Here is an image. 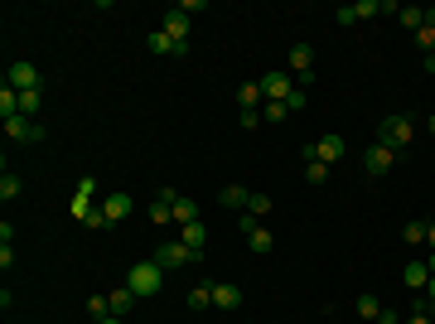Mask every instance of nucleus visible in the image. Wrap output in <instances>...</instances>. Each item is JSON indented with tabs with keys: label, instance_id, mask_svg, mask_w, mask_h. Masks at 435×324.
<instances>
[{
	"label": "nucleus",
	"instance_id": "nucleus-1",
	"mask_svg": "<svg viewBox=\"0 0 435 324\" xmlns=\"http://www.w3.org/2000/svg\"><path fill=\"white\" fill-rule=\"evenodd\" d=\"M411 135H416V126H411L407 111H397V116H382V121H378V140L387 145V150H397V155L411 145Z\"/></svg>",
	"mask_w": 435,
	"mask_h": 324
},
{
	"label": "nucleus",
	"instance_id": "nucleus-2",
	"mask_svg": "<svg viewBox=\"0 0 435 324\" xmlns=\"http://www.w3.org/2000/svg\"><path fill=\"white\" fill-rule=\"evenodd\" d=\"M300 155H305V164H315V160L320 164H339L344 155H349V140H344L339 131H329V135H320V140H310Z\"/></svg>",
	"mask_w": 435,
	"mask_h": 324
},
{
	"label": "nucleus",
	"instance_id": "nucleus-3",
	"mask_svg": "<svg viewBox=\"0 0 435 324\" xmlns=\"http://www.w3.org/2000/svg\"><path fill=\"white\" fill-rule=\"evenodd\" d=\"M126 286H131L140 300H145V296H160V291H164V271L145 257V262H136V267L126 271Z\"/></svg>",
	"mask_w": 435,
	"mask_h": 324
},
{
	"label": "nucleus",
	"instance_id": "nucleus-4",
	"mask_svg": "<svg viewBox=\"0 0 435 324\" xmlns=\"http://www.w3.org/2000/svg\"><path fill=\"white\" fill-rule=\"evenodd\" d=\"M5 82H10L15 92H39V87H44L39 63H29V58H15V63H10V73H5Z\"/></svg>",
	"mask_w": 435,
	"mask_h": 324
},
{
	"label": "nucleus",
	"instance_id": "nucleus-5",
	"mask_svg": "<svg viewBox=\"0 0 435 324\" xmlns=\"http://www.w3.org/2000/svg\"><path fill=\"white\" fill-rule=\"evenodd\" d=\"M150 262H155L160 271H179V267H189V262H193V252L184 242H160L155 252H150Z\"/></svg>",
	"mask_w": 435,
	"mask_h": 324
},
{
	"label": "nucleus",
	"instance_id": "nucleus-6",
	"mask_svg": "<svg viewBox=\"0 0 435 324\" xmlns=\"http://www.w3.org/2000/svg\"><path fill=\"white\" fill-rule=\"evenodd\" d=\"M261 92H266V102H286V97L295 92V73H286V68L261 73Z\"/></svg>",
	"mask_w": 435,
	"mask_h": 324
},
{
	"label": "nucleus",
	"instance_id": "nucleus-7",
	"mask_svg": "<svg viewBox=\"0 0 435 324\" xmlns=\"http://www.w3.org/2000/svg\"><path fill=\"white\" fill-rule=\"evenodd\" d=\"M5 135H10V140H25V145H34V140H44V126H39L34 116H25V111H20V116H10V121H5Z\"/></svg>",
	"mask_w": 435,
	"mask_h": 324
},
{
	"label": "nucleus",
	"instance_id": "nucleus-8",
	"mask_svg": "<svg viewBox=\"0 0 435 324\" xmlns=\"http://www.w3.org/2000/svg\"><path fill=\"white\" fill-rule=\"evenodd\" d=\"M363 169H368V174H387V169H397V150H387L382 140H373V145L363 150Z\"/></svg>",
	"mask_w": 435,
	"mask_h": 324
},
{
	"label": "nucleus",
	"instance_id": "nucleus-9",
	"mask_svg": "<svg viewBox=\"0 0 435 324\" xmlns=\"http://www.w3.org/2000/svg\"><path fill=\"white\" fill-rule=\"evenodd\" d=\"M286 63H290V73H295V78H310V73H315V49H310V44H290Z\"/></svg>",
	"mask_w": 435,
	"mask_h": 324
},
{
	"label": "nucleus",
	"instance_id": "nucleus-10",
	"mask_svg": "<svg viewBox=\"0 0 435 324\" xmlns=\"http://www.w3.org/2000/svg\"><path fill=\"white\" fill-rule=\"evenodd\" d=\"M179 242L189 247L193 257H198V252L208 247V228H203V218H198V223H184V228H179Z\"/></svg>",
	"mask_w": 435,
	"mask_h": 324
},
{
	"label": "nucleus",
	"instance_id": "nucleus-11",
	"mask_svg": "<svg viewBox=\"0 0 435 324\" xmlns=\"http://www.w3.org/2000/svg\"><path fill=\"white\" fill-rule=\"evenodd\" d=\"M402 286H411V291L421 296V291L431 286V267H426V262H407V267H402Z\"/></svg>",
	"mask_w": 435,
	"mask_h": 324
},
{
	"label": "nucleus",
	"instance_id": "nucleus-12",
	"mask_svg": "<svg viewBox=\"0 0 435 324\" xmlns=\"http://www.w3.org/2000/svg\"><path fill=\"white\" fill-rule=\"evenodd\" d=\"M131 208H136V203H131V194H107V199H102V213H107V223H121Z\"/></svg>",
	"mask_w": 435,
	"mask_h": 324
},
{
	"label": "nucleus",
	"instance_id": "nucleus-13",
	"mask_svg": "<svg viewBox=\"0 0 435 324\" xmlns=\"http://www.w3.org/2000/svg\"><path fill=\"white\" fill-rule=\"evenodd\" d=\"M261 102H266L261 82H242V87H237V107L242 111H261Z\"/></svg>",
	"mask_w": 435,
	"mask_h": 324
},
{
	"label": "nucleus",
	"instance_id": "nucleus-14",
	"mask_svg": "<svg viewBox=\"0 0 435 324\" xmlns=\"http://www.w3.org/2000/svg\"><path fill=\"white\" fill-rule=\"evenodd\" d=\"M164 34L169 39H189V15L174 5V10H164Z\"/></svg>",
	"mask_w": 435,
	"mask_h": 324
},
{
	"label": "nucleus",
	"instance_id": "nucleus-15",
	"mask_svg": "<svg viewBox=\"0 0 435 324\" xmlns=\"http://www.w3.org/2000/svg\"><path fill=\"white\" fill-rule=\"evenodd\" d=\"M107 300H111V315H121V320H126V315L136 310V300H140V296L131 291V286H121V291H111Z\"/></svg>",
	"mask_w": 435,
	"mask_h": 324
},
{
	"label": "nucleus",
	"instance_id": "nucleus-16",
	"mask_svg": "<svg viewBox=\"0 0 435 324\" xmlns=\"http://www.w3.org/2000/svg\"><path fill=\"white\" fill-rule=\"evenodd\" d=\"M218 199H222V208H237V213H247V203H252V194H247L242 184H222Z\"/></svg>",
	"mask_w": 435,
	"mask_h": 324
},
{
	"label": "nucleus",
	"instance_id": "nucleus-17",
	"mask_svg": "<svg viewBox=\"0 0 435 324\" xmlns=\"http://www.w3.org/2000/svg\"><path fill=\"white\" fill-rule=\"evenodd\" d=\"M213 305L218 310H237L242 305V286H213Z\"/></svg>",
	"mask_w": 435,
	"mask_h": 324
},
{
	"label": "nucleus",
	"instance_id": "nucleus-18",
	"mask_svg": "<svg viewBox=\"0 0 435 324\" xmlns=\"http://www.w3.org/2000/svg\"><path fill=\"white\" fill-rule=\"evenodd\" d=\"M0 116H5V121H10V116H20V92H15L10 82L0 87Z\"/></svg>",
	"mask_w": 435,
	"mask_h": 324
},
{
	"label": "nucleus",
	"instance_id": "nucleus-19",
	"mask_svg": "<svg viewBox=\"0 0 435 324\" xmlns=\"http://www.w3.org/2000/svg\"><path fill=\"white\" fill-rule=\"evenodd\" d=\"M174 223H179V228H184V223H198V203L179 194V203H174Z\"/></svg>",
	"mask_w": 435,
	"mask_h": 324
},
{
	"label": "nucleus",
	"instance_id": "nucleus-20",
	"mask_svg": "<svg viewBox=\"0 0 435 324\" xmlns=\"http://www.w3.org/2000/svg\"><path fill=\"white\" fill-rule=\"evenodd\" d=\"M20 194H25V179H20V174H0V199H5V203L20 199Z\"/></svg>",
	"mask_w": 435,
	"mask_h": 324
},
{
	"label": "nucleus",
	"instance_id": "nucleus-21",
	"mask_svg": "<svg viewBox=\"0 0 435 324\" xmlns=\"http://www.w3.org/2000/svg\"><path fill=\"white\" fill-rule=\"evenodd\" d=\"M402 242H407V247H421V242H426V223H421V218H411L407 228H402Z\"/></svg>",
	"mask_w": 435,
	"mask_h": 324
},
{
	"label": "nucleus",
	"instance_id": "nucleus-22",
	"mask_svg": "<svg viewBox=\"0 0 435 324\" xmlns=\"http://www.w3.org/2000/svg\"><path fill=\"white\" fill-rule=\"evenodd\" d=\"M208 305H213V286L203 281V286H193V291H189V310H208Z\"/></svg>",
	"mask_w": 435,
	"mask_h": 324
},
{
	"label": "nucleus",
	"instance_id": "nucleus-23",
	"mask_svg": "<svg viewBox=\"0 0 435 324\" xmlns=\"http://www.w3.org/2000/svg\"><path fill=\"white\" fill-rule=\"evenodd\" d=\"M378 315H382L378 296H358V320H373V324H378Z\"/></svg>",
	"mask_w": 435,
	"mask_h": 324
},
{
	"label": "nucleus",
	"instance_id": "nucleus-24",
	"mask_svg": "<svg viewBox=\"0 0 435 324\" xmlns=\"http://www.w3.org/2000/svg\"><path fill=\"white\" fill-rule=\"evenodd\" d=\"M397 20H402L407 29H421V25H426V10H421V5H402V15H397Z\"/></svg>",
	"mask_w": 435,
	"mask_h": 324
},
{
	"label": "nucleus",
	"instance_id": "nucleus-25",
	"mask_svg": "<svg viewBox=\"0 0 435 324\" xmlns=\"http://www.w3.org/2000/svg\"><path fill=\"white\" fill-rule=\"evenodd\" d=\"M87 315H92V320H107V315H111V300L107 296H87Z\"/></svg>",
	"mask_w": 435,
	"mask_h": 324
},
{
	"label": "nucleus",
	"instance_id": "nucleus-26",
	"mask_svg": "<svg viewBox=\"0 0 435 324\" xmlns=\"http://www.w3.org/2000/svg\"><path fill=\"white\" fill-rule=\"evenodd\" d=\"M286 116H290L286 102H261V121H286Z\"/></svg>",
	"mask_w": 435,
	"mask_h": 324
},
{
	"label": "nucleus",
	"instance_id": "nucleus-27",
	"mask_svg": "<svg viewBox=\"0 0 435 324\" xmlns=\"http://www.w3.org/2000/svg\"><path fill=\"white\" fill-rule=\"evenodd\" d=\"M39 102H44V87H39V92H20V111H25V116H34Z\"/></svg>",
	"mask_w": 435,
	"mask_h": 324
},
{
	"label": "nucleus",
	"instance_id": "nucleus-28",
	"mask_svg": "<svg viewBox=\"0 0 435 324\" xmlns=\"http://www.w3.org/2000/svg\"><path fill=\"white\" fill-rule=\"evenodd\" d=\"M247 213H252V218H266V213H271V199H266V194H252Z\"/></svg>",
	"mask_w": 435,
	"mask_h": 324
},
{
	"label": "nucleus",
	"instance_id": "nucleus-29",
	"mask_svg": "<svg viewBox=\"0 0 435 324\" xmlns=\"http://www.w3.org/2000/svg\"><path fill=\"white\" fill-rule=\"evenodd\" d=\"M82 223H87L92 233H102V228H111V223H107V213H102V203H92V213L82 218Z\"/></svg>",
	"mask_w": 435,
	"mask_h": 324
},
{
	"label": "nucleus",
	"instance_id": "nucleus-30",
	"mask_svg": "<svg viewBox=\"0 0 435 324\" xmlns=\"http://www.w3.org/2000/svg\"><path fill=\"white\" fill-rule=\"evenodd\" d=\"M416 44H421L426 54H435V25H421V29H416Z\"/></svg>",
	"mask_w": 435,
	"mask_h": 324
},
{
	"label": "nucleus",
	"instance_id": "nucleus-31",
	"mask_svg": "<svg viewBox=\"0 0 435 324\" xmlns=\"http://www.w3.org/2000/svg\"><path fill=\"white\" fill-rule=\"evenodd\" d=\"M354 10H358V20H373V15H382V0H358Z\"/></svg>",
	"mask_w": 435,
	"mask_h": 324
},
{
	"label": "nucleus",
	"instance_id": "nucleus-32",
	"mask_svg": "<svg viewBox=\"0 0 435 324\" xmlns=\"http://www.w3.org/2000/svg\"><path fill=\"white\" fill-rule=\"evenodd\" d=\"M305 179H310V184H324V179H329V164H320V160L305 164Z\"/></svg>",
	"mask_w": 435,
	"mask_h": 324
},
{
	"label": "nucleus",
	"instance_id": "nucleus-33",
	"mask_svg": "<svg viewBox=\"0 0 435 324\" xmlns=\"http://www.w3.org/2000/svg\"><path fill=\"white\" fill-rule=\"evenodd\" d=\"M68 213H73V218L82 223V218L92 213V199H82V194H73V208H68Z\"/></svg>",
	"mask_w": 435,
	"mask_h": 324
},
{
	"label": "nucleus",
	"instance_id": "nucleus-34",
	"mask_svg": "<svg viewBox=\"0 0 435 324\" xmlns=\"http://www.w3.org/2000/svg\"><path fill=\"white\" fill-rule=\"evenodd\" d=\"M334 20H339V25H358V10H354V5H339Z\"/></svg>",
	"mask_w": 435,
	"mask_h": 324
},
{
	"label": "nucleus",
	"instance_id": "nucleus-35",
	"mask_svg": "<svg viewBox=\"0 0 435 324\" xmlns=\"http://www.w3.org/2000/svg\"><path fill=\"white\" fill-rule=\"evenodd\" d=\"M286 107H290V111H305V87H295V92L286 97Z\"/></svg>",
	"mask_w": 435,
	"mask_h": 324
},
{
	"label": "nucleus",
	"instance_id": "nucleus-36",
	"mask_svg": "<svg viewBox=\"0 0 435 324\" xmlns=\"http://www.w3.org/2000/svg\"><path fill=\"white\" fill-rule=\"evenodd\" d=\"M378 324H397V310H382V315H378Z\"/></svg>",
	"mask_w": 435,
	"mask_h": 324
},
{
	"label": "nucleus",
	"instance_id": "nucleus-37",
	"mask_svg": "<svg viewBox=\"0 0 435 324\" xmlns=\"http://www.w3.org/2000/svg\"><path fill=\"white\" fill-rule=\"evenodd\" d=\"M402 324H435L431 315H411V320H402Z\"/></svg>",
	"mask_w": 435,
	"mask_h": 324
},
{
	"label": "nucleus",
	"instance_id": "nucleus-38",
	"mask_svg": "<svg viewBox=\"0 0 435 324\" xmlns=\"http://www.w3.org/2000/svg\"><path fill=\"white\" fill-rule=\"evenodd\" d=\"M426 247H435V223H426Z\"/></svg>",
	"mask_w": 435,
	"mask_h": 324
},
{
	"label": "nucleus",
	"instance_id": "nucleus-39",
	"mask_svg": "<svg viewBox=\"0 0 435 324\" xmlns=\"http://www.w3.org/2000/svg\"><path fill=\"white\" fill-rule=\"evenodd\" d=\"M426 300H431V310H435V276H431V286H426Z\"/></svg>",
	"mask_w": 435,
	"mask_h": 324
},
{
	"label": "nucleus",
	"instance_id": "nucleus-40",
	"mask_svg": "<svg viewBox=\"0 0 435 324\" xmlns=\"http://www.w3.org/2000/svg\"><path fill=\"white\" fill-rule=\"evenodd\" d=\"M97 324H126V320H121V315H107V320H97Z\"/></svg>",
	"mask_w": 435,
	"mask_h": 324
},
{
	"label": "nucleus",
	"instance_id": "nucleus-41",
	"mask_svg": "<svg viewBox=\"0 0 435 324\" xmlns=\"http://www.w3.org/2000/svg\"><path fill=\"white\" fill-rule=\"evenodd\" d=\"M431 131H435V116H431Z\"/></svg>",
	"mask_w": 435,
	"mask_h": 324
}]
</instances>
